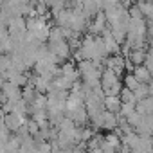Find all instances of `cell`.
<instances>
[{"label":"cell","instance_id":"cell-1","mask_svg":"<svg viewBox=\"0 0 153 153\" xmlns=\"http://www.w3.org/2000/svg\"><path fill=\"white\" fill-rule=\"evenodd\" d=\"M4 124L7 126L9 131H16L20 126L25 124V119H24V115H20V114H16V112H7V114L4 115Z\"/></svg>","mask_w":153,"mask_h":153}]
</instances>
